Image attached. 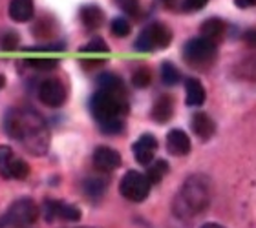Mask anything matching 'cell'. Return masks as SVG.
I'll return each mask as SVG.
<instances>
[{"label":"cell","mask_w":256,"mask_h":228,"mask_svg":"<svg viewBox=\"0 0 256 228\" xmlns=\"http://www.w3.org/2000/svg\"><path fill=\"white\" fill-rule=\"evenodd\" d=\"M166 152L176 157H183L190 152V139L183 130H170L166 133Z\"/></svg>","instance_id":"obj_12"},{"label":"cell","mask_w":256,"mask_h":228,"mask_svg":"<svg viewBox=\"0 0 256 228\" xmlns=\"http://www.w3.org/2000/svg\"><path fill=\"white\" fill-rule=\"evenodd\" d=\"M168 172V163L163 159H158V161H152L148 165V170H146V179L150 181V185H158L161 183V179L166 175Z\"/></svg>","instance_id":"obj_20"},{"label":"cell","mask_w":256,"mask_h":228,"mask_svg":"<svg viewBox=\"0 0 256 228\" xmlns=\"http://www.w3.org/2000/svg\"><path fill=\"white\" fill-rule=\"evenodd\" d=\"M79 18L86 29L94 31V29H99V27L102 26V22H104V13H102L101 7L96 4L82 5L79 11Z\"/></svg>","instance_id":"obj_15"},{"label":"cell","mask_w":256,"mask_h":228,"mask_svg":"<svg viewBox=\"0 0 256 228\" xmlns=\"http://www.w3.org/2000/svg\"><path fill=\"white\" fill-rule=\"evenodd\" d=\"M150 82H152V73L148 68L141 66L132 73V84L136 88H146V86H150Z\"/></svg>","instance_id":"obj_26"},{"label":"cell","mask_w":256,"mask_h":228,"mask_svg":"<svg viewBox=\"0 0 256 228\" xmlns=\"http://www.w3.org/2000/svg\"><path fill=\"white\" fill-rule=\"evenodd\" d=\"M30 175V165L20 157H15L10 168V179H26Z\"/></svg>","instance_id":"obj_24"},{"label":"cell","mask_w":256,"mask_h":228,"mask_svg":"<svg viewBox=\"0 0 256 228\" xmlns=\"http://www.w3.org/2000/svg\"><path fill=\"white\" fill-rule=\"evenodd\" d=\"M200 31H202V37L207 38L208 42L218 44L225 33V22L222 20V18H216V16H214V18H207V20L202 24Z\"/></svg>","instance_id":"obj_17"},{"label":"cell","mask_w":256,"mask_h":228,"mask_svg":"<svg viewBox=\"0 0 256 228\" xmlns=\"http://www.w3.org/2000/svg\"><path fill=\"white\" fill-rule=\"evenodd\" d=\"M234 4L242 9H246V7H251V5H256V0H234Z\"/></svg>","instance_id":"obj_34"},{"label":"cell","mask_w":256,"mask_h":228,"mask_svg":"<svg viewBox=\"0 0 256 228\" xmlns=\"http://www.w3.org/2000/svg\"><path fill=\"white\" fill-rule=\"evenodd\" d=\"M207 99V91L198 79L190 77L185 80V102L187 106H202Z\"/></svg>","instance_id":"obj_16"},{"label":"cell","mask_w":256,"mask_h":228,"mask_svg":"<svg viewBox=\"0 0 256 228\" xmlns=\"http://www.w3.org/2000/svg\"><path fill=\"white\" fill-rule=\"evenodd\" d=\"M4 82H6L4 75H0V88H2V86H4Z\"/></svg>","instance_id":"obj_36"},{"label":"cell","mask_w":256,"mask_h":228,"mask_svg":"<svg viewBox=\"0 0 256 228\" xmlns=\"http://www.w3.org/2000/svg\"><path fill=\"white\" fill-rule=\"evenodd\" d=\"M97 82H99V88L102 91H110L114 95H121L124 97V84H123V79L116 73H101L97 77Z\"/></svg>","instance_id":"obj_19"},{"label":"cell","mask_w":256,"mask_h":228,"mask_svg":"<svg viewBox=\"0 0 256 228\" xmlns=\"http://www.w3.org/2000/svg\"><path fill=\"white\" fill-rule=\"evenodd\" d=\"M161 80L166 86H176L182 80V73L172 62H163L161 64Z\"/></svg>","instance_id":"obj_21"},{"label":"cell","mask_w":256,"mask_h":228,"mask_svg":"<svg viewBox=\"0 0 256 228\" xmlns=\"http://www.w3.org/2000/svg\"><path fill=\"white\" fill-rule=\"evenodd\" d=\"M119 5H121V9L128 15H139V0H118Z\"/></svg>","instance_id":"obj_30"},{"label":"cell","mask_w":256,"mask_h":228,"mask_svg":"<svg viewBox=\"0 0 256 228\" xmlns=\"http://www.w3.org/2000/svg\"><path fill=\"white\" fill-rule=\"evenodd\" d=\"M150 181L146 179V175L141 174V172L130 170L123 175V179L119 183V192L124 199L132 203H141L144 201L150 194Z\"/></svg>","instance_id":"obj_6"},{"label":"cell","mask_w":256,"mask_h":228,"mask_svg":"<svg viewBox=\"0 0 256 228\" xmlns=\"http://www.w3.org/2000/svg\"><path fill=\"white\" fill-rule=\"evenodd\" d=\"M101 132L102 133H108V135H116V133H121L124 128V121H116V122H108V124H102Z\"/></svg>","instance_id":"obj_31"},{"label":"cell","mask_w":256,"mask_h":228,"mask_svg":"<svg viewBox=\"0 0 256 228\" xmlns=\"http://www.w3.org/2000/svg\"><path fill=\"white\" fill-rule=\"evenodd\" d=\"M4 132L33 155H44L50 148L48 124L35 110L15 108L4 117Z\"/></svg>","instance_id":"obj_1"},{"label":"cell","mask_w":256,"mask_h":228,"mask_svg":"<svg viewBox=\"0 0 256 228\" xmlns=\"http://www.w3.org/2000/svg\"><path fill=\"white\" fill-rule=\"evenodd\" d=\"M38 214V207L32 199H18L8 208V212L4 216V223L10 225V227H28V225H32L37 221Z\"/></svg>","instance_id":"obj_7"},{"label":"cell","mask_w":256,"mask_h":228,"mask_svg":"<svg viewBox=\"0 0 256 228\" xmlns=\"http://www.w3.org/2000/svg\"><path fill=\"white\" fill-rule=\"evenodd\" d=\"M190 128L202 141H208L214 135V132H216V124H214V121L205 112H196L192 115Z\"/></svg>","instance_id":"obj_13"},{"label":"cell","mask_w":256,"mask_h":228,"mask_svg":"<svg viewBox=\"0 0 256 228\" xmlns=\"http://www.w3.org/2000/svg\"><path fill=\"white\" fill-rule=\"evenodd\" d=\"M208 0H185L183 2V9L185 11H200Z\"/></svg>","instance_id":"obj_32"},{"label":"cell","mask_w":256,"mask_h":228,"mask_svg":"<svg viewBox=\"0 0 256 228\" xmlns=\"http://www.w3.org/2000/svg\"><path fill=\"white\" fill-rule=\"evenodd\" d=\"M28 64L33 66L35 69H44V71H48V69H55L57 66H59V58H30Z\"/></svg>","instance_id":"obj_28"},{"label":"cell","mask_w":256,"mask_h":228,"mask_svg":"<svg viewBox=\"0 0 256 228\" xmlns=\"http://www.w3.org/2000/svg\"><path fill=\"white\" fill-rule=\"evenodd\" d=\"M44 218L48 221H55V219H60V221H79L80 219V210L75 205H70V203L57 201V199H48L42 207Z\"/></svg>","instance_id":"obj_9"},{"label":"cell","mask_w":256,"mask_h":228,"mask_svg":"<svg viewBox=\"0 0 256 228\" xmlns=\"http://www.w3.org/2000/svg\"><path fill=\"white\" fill-rule=\"evenodd\" d=\"M106 190V183L99 177H92L84 183V192L90 197H101Z\"/></svg>","instance_id":"obj_25"},{"label":"cell","mask_w":256,"mask_h":228,"mask_svg":"<svg viewBox=\"0 0 256 228\" xmlns=\"http://www.w3.org/2000/svg\"><path fill=\"white\" fill-rule=\"evenodd\" d=\"M110 31H112V35H116V37L124 38L130 35L132 26H130V22H128L124 16H116L112 20V24H110Z\"/></svg>","instance_id":"obj_23"},{"label":"cell","mask_w":256,"mask_h":228,"mask_svg":"<svg viewBox=\"0 0 256 228\" xmlns=\"http://www.w3.org/2000/svg\"><path fill=\"white\" fill-rule=\"evenodd\" d=\"M8 13H10L11 20L20 22V24L30 22L35 15V4H33V0H10Z\"/></svg>","instance_id":"obj_14"},{"label":"cell","mask_w":256,"mask_h":228,"mask_svg":"<svg viewBox=\"0 0 256 228\" xmlns=\"http://www.w3.org/2000/svg\"><path fill=\"white\" fill-rule=\"evenodd\" d=\"M94 166L99 172H112L121 166V154L110 146H99L94 152Z\"/></svg>","instance_id":"obj_11"},{"label":"cell","mask_w":256,"mask_h":228,"mask_svg":"<svg viewBox=\"0 0 256 228\" xmlns=\"http://www.w3.org/2000/svg\"><path fill=\"white\" fill-rule=\"evenodd\" d=\"M172 42V31L170 27L165 26L163 22H152L150 26H146L143 31L139 33V37L136 38V49L148 53L154 49H163Z\"/></svg>","instance_id":"obj_4"},{"label":"cell","mask_w":256,"mask_h":228,"mask_svg":"<svg viewBox=\"0 0 256 228\" xmlns=\"http://www.w3.org/2000/svg\"><path fill=\"white\" fill-rule=\"evenodd\" d=\"M90 112L96 117V121L99 122V126H102L108 122L123 121V117L128 112V104L124 101V97L99 90L92 95Z\"/></svg>","instance_id":"obj_3"},{"label":"cell","mask_w":256,"mask_h":228,"mask_svg":"<svg viewBox=\"0 0 256 228\" xmlns=\"http://www.w3.org/2000/svg\"><path fill=\"white\" fill-rule=\"evenodd\" d=\"M163 2H165L166 5H170V4H174V0H163Z\"/></svg>","instance_id":"obj_37"},{"label":"cell","mask_w":256,"mask_h":228,"mask_svg":"<svg viewBox=\"0 0 256 228\" xmlns=\"http://www.w3.org/2000/svg\"><path fill=\"white\" fill-rule=\"evenodd\" d=\"M244 38H246V42L249 44V46H256V27L254 29H249Z\"/></svg>","instance_id":"obj_33"},{"label":"cell","mask_w":256,"mask_h":228,"mask_svg":"<svg viewBox=\"0 0 256 228\" xmlns=\"http://www.w3.org/2000/svg\"><path fill=\"white\" fill-rule=\"evenodd\" d=\"M38 99L44 106L48 108H59L66 101V88L60 80L57 79H46L38 86Z\"/></svg>","instance_id":"obj_8"},{"label":"cell","mask_w":256,"mask_h":228,"mask_svg":"<svg viewBox=\"0 0 256 228\" xmlns=\"http://www.w3.org/2000/svg\"><path fill=\"white\" fill-rule=\"evenodd\" d=\"M156 150H158V139L152 133H143L132 146L134 157L143 166H148L154 161Z\"/></svg>","instance_id":"obj_10"},{"label":"cell","mask_w":256,"mask_h":228,"mask_svg":"<svg viewBox=\"0 0 256 228\" xmlns=\"http://www.w3.org/2000/svg\"><path fill=\"white\" fill-rule=\"evenodd\" d=\"M202 228H224L222 225H218V223H207V225H203Z\"/></svg>","instance_id":"obj_35"},{"label":"cell","mask_w":256,"mask_h":228,"mask_svg":"<svg viewBox=\"0 0 256 228\" xmlns=\"http://www.w3.org/2000/svg\"><path fill=\"white\" fill-rule=\"evenodd\" d=\"M183 58H185V62L198 69L207 68L216 58V44L208 42L207 38L203 37L190 38L183 46Z\"/></svg>","instance_id":"obj_5"},{"label":"cell","mask_w":256,"mask_h":228,"mask_svg":"<svg viewBox=\"0 0 256 228\" xmlns=\"http://www.w3.org/2000/svg\"><path fill=\"white\" fill-rule=\"evenodd\" d=\"M18 46V33L15 31H6L2 37H0V48L6 49V51H11Z\"/></svg>","instance_id":"obj_29"},{"label":"cell","mask_w":256,"mask_h":228,"mask_svg":"<svg viewBox=\"0 0 256 228\" xmlns=\"http://www.w3.org/2000/svg\"><path fill=\"white\" fill-rule=\"evenodd\" d=\"M210 194L208 183L202 175H194L183 185L182 192L176 199L178 216H200L208 207Z\"/></svg>","instance_id":"obj_2"},{"label":"cell","mask_w":256,"mask_h":228,"mask_svg":"<svg viewBox=\"0 0 256 228\" xmlns=\"http://www.w3.org/2000/svg\"><path fill=\"white\" fill-rule=\"evenodd\" d=\"M108 44L101 37H96L80 48V53H108Z\"/></svg>","instance_id":"obj_27"},{"label":"cell","mask_w":256,"mask_h":228,"mask_svg":"<svg viewBox=\"0 0 256 228\" xmlns=\"http://www.w3.org/2000/svg\"><path fill=\"white\" fill-rule=\"evenodd\" d=\"M15 152L10 146H0V175L4 179H10V168L15 161Z\"/></svg>","instance_id":"obj_22"},{"label":"cell","mask_w":256,"mask_h":228,"mask_svg":"<svg viewBox=\"0 0 256 228\" xmlns=\"http://www.w3.org/2000/svg\"><path fill=\"white\" fill-rule=\"evenodd\" d=\"M172 113H174V101L170 95H160L158 101L152 106V119L156 122H166L170 121Z\"/></svg>","instance_id":"obj_18"}]
</instances>
